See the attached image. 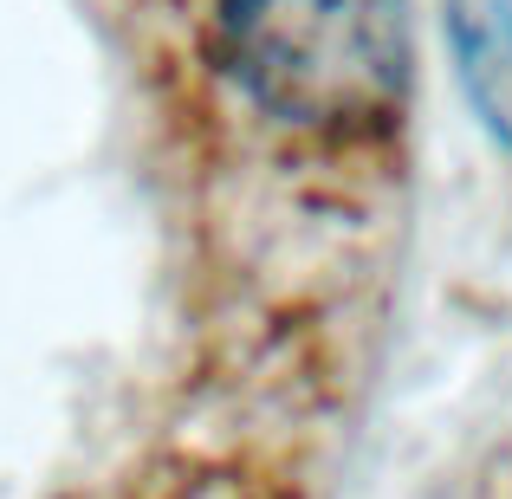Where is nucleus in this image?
<instances>
[{"label": "nucleus", "mask_w": 512, "mask_h": 499, "mask_svg": "<svg viewBox=\"0 0 512 499\" xmlns=\"http://www.w3.org/2000/svg\"><path fill=\"white\" fill-rule=\"evenodd\" d=\"M448 46L474 117L512 150V0H448Z\"/></svg>", "instance_id": "f03ea898"}, {"label": "nucleus", "mask_w": 512, "mask_h": 499, "mask_svg": "<svg viewBox=\"0 0 512 499\" xmlns=\"http://www.w3.org/2000/svg\"><path fill=\"white\" fill-rule=\"evenodd\" d=\"M214 52L240 98L318 143L376 137L409 104V0H214Z\"/></svg>", "instance_id": "f257e3e1"}]
</instances>
